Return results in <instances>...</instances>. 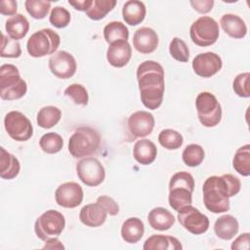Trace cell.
Wrapping results in <instances>:
<instances>
[{"label":"cell","mask_w":250,"mask_h":250,"mask_svg":"<svg viewBox=\"0 0 250 250\" xmlns=\"http://www.w3.org/2000/svg\"><path fill=\"white\" fill-rule=\"evenodd\" d=\"M136 75L143 104L148 109H157L162 104L165 90L162 65L154 61H145L139 64Z\"/></svg>","instance_id":"obj_1"},{"label":"cell","mask_w":250,"mask_h":250,"mask_svg":"<svg viewBox=\"0 0 250 250\" xmlns=\"http://www.w3.org/2000/svg\"><path fill=\"white\" fill-rule=\"evenodd\" d=\"M241 188L239 179L231 174L208 177L202 187L203 202L207 210L219 214L229 210V198Z\"/></svg>","instance_id":"obj_2"},{"label":"cell","mask_w":250,"mask_h":250,"mask_svg":"<svg viewBox=\"0 0 250 250\" xmlns=\"http://www.w3.org/2000/svg\"><path fill=\"white\" fill-rule=\"evenodd\" d=\"M100 133L90 126H80L70 136L68 151L74 158H84L96 153L101 145Z\"/></svg>","instance_id":"obj_3"},{"label":"cell","mask_w":250,"mask_h":250,"mask_svg":"<svg viewBox=\"0 0 250 250\" xmlns=\"http://www.w3.org/2000/svg\"><path fill=\"white\" fill-rule=\"evenodd\" d=\"M194 189V179L191 174L186 171L177 172L169 182V205L175 211L190 205Z\"/></svg>","instance_id":"obj_4"},{"label":"cell","mask_w":250,"mask_h":250,"mask_svg":"<svg viewBox=\"0 0 250 250\" xmlns=\"http://www.w3.org/2000/svg\"><path fill=\"white\" fill-rule=\"evenodd\" d=\"M27 92V84L21 77L19 68L11 63L0 66V97L5 101L22 98Z\"/></svg>","instance_id":"obj_5"},{"label":"cell","mask_w":250,"mask_h":250,"mask_svg":"<svg viewBox=\"0 0 250 250\" xmlns=\"http://www.w3.org/2000/svg\"><path fill=\"white\" fill-rule=\"evenodd\" d=\"M61 44L60 35L51 28H43L34 32L27 40L26 50L33 58L53 55Z\"/></svg>","instance_id":"obj_6"},{"label":"cell","mask_w":250,"mask_h":250,"mask_svg":"<svg viewBox=\"0 0 250 250\" xmlns=\"http://www.w3.org/2000/svg\"><path fill=\"white\" fill-rule=\"evenodd\" d=\"M195 107L200 123L204 127H215L222 119V106L210 92H201L195 99Z\"/></svg>","instance_id":"obj_7"},{"label":"cell","mask_w":250,"mask_h":250,"mask_svg":"<svg viewBox=\"0 0 250 250\" xmlns=\"http://www.w3.org/2000/svg\"><path fill=\"white\" fill-rule=\"evenodd\" d=\"M64 226L63 215L57 210L50 209L36 219L34 231L39 239L46 242L52 237H58L62 232Z\"/></svg>","instance_id":"obj_8"},{"label":"cell","mask_w":250,"mask_h":250,"mask_svg":"<svg viewBox=\"0 0 250 250\" xmlns=\"http://www.w3.org/2000/svg\"><path fill=\"white\" fill-rule=\"evenodd\" d=\"M219 24L211 17L202 16L192 22L189 28L191 41L200 47L211 46L219 38Z\"/></svg>","instance_id":"obj_9"},{"label":"cell","mask_w":250,"mask_h":250,"mask_svg":"<svg viewBox=\"0 0 250 250\" xmlns=\"http://www.w3.org/2000/svg\"><path fill=\"white\" fill-rule=\"evenodd\" d=\"M4 127L8 135L18 142H25L33 135V127L30 120L18 110L10 111L5 115Z\"/></svg>","instance_id":"obj_10"},{"label":"cell","mask_w":250,"mask_h":250,"mask_svg":"<svg viewBox=\"0 0 250 250\" xmlns=\"http://www.w3.org/2000/svg\"><path fill=\"white\" fill-rule=\"evenodd\" d=\"M76 173L78 179L88 187H97L105 178L104 167L99 159L93 156H87L79 160L76 164Z\"/></svg>","instance_id":"obj_11"},{"label":"cell","mask_w":250,"mask_h":250,"mask_svg":"<svg viewBox=\"0 0 250 250\" xmlns=\"http://www.w3.org/2000/svg\"><path fill=\"white\" fill-rule=\"evenodd\" d=\"M178 221L181 226L192 234L198 235L207 231L209 229V219L197 208L190 205L184 206L178 211Z\"/></svg>","instance_id":"obj_12"},{"label":"cell","mask_w":250,"mask_h":250,"mask_svg":"<svg viewBox=\"0 0 250 250\" xmlns=\"http://www.w3.org/2000/svg\"><path fill=\"white\" fill-rule=\"evenodd\" d=\"M51 72L60 79H68L72 77L77 69V63L74 57L66 51H58L53 54L48 62Z\"/></svg>","instance_id":"obj_13"},{"label":"cell","mask_w":250,"mask_h":250,"mask_svg":"<svg viewBox=\"0 0 250 250\" xmlns=\"http://www.w3.org/2000/svg\"><path fill=\"white\" fill-rule=\"evenodd\" d=\"M83 188L75 182H66L60 185L55 192L56 202L63 208H75L82 203Z\"/></svg>","instance_id":"obj_14"},{"label":"cell","mask_w":250,"mask_h":250,"mask_svg":"<svg viewBox=\"0 0 250 250\" xmlns=\"http://www.w3.org/2000/svg\"><path fill=\"white\" fill-rule=\"evenodd\" d=\"M223 66V61L219 55L213 52L200 53L192 60V68L195 74L203 78H209L218 73Z\"/></svg>","instance_id":"obj_15"},{"label":"cell","mask_w":250,"mask_h":250,"mask_svg":"<svg viewBox=\"0 0 250 250\" xmlns=\"http://www.w3.org/2000/svg\"><path fill=\"white\" fill-rule=\"evenodd\" d=\"M154 124L153 115L146 110L133 112L127 120L128 131L134 138H145L151 134Z\"/></svg>","instance_id":"obj_16"},{"label":"cell","mask_w":250,"mask_h":250,"mask_svg":"<svg viewBox=\"0 0 250 250\" xmlns=\"http://www.w3.org/2000/svg\"><path fill=\"white\" fill-rule=\"evenodd\" d=\"M158 35L150 27L143 26L137 29L133 36L134 48L142 54H151L158 46Z\"/></svg>","instance_id":"obj_17"},{"label":"cell","mask_w":250,"mask_h":250,"mask_svg":"<svg viewBox=\"0 0 250 250\" xmlns=\"http://www.w3.org/2000/svg\"><path fill=\"white\" fill-rule=\"evenodd\" d=\"M107 211L99 202L90 203L83 206L79 213V219L81 223L90 228H98L104 224Z\"/></svg>","instance_id":"obj_18"},{"label":"cell","mask_w":250,"mask_h":250,"mask_svg":"<svg viewBox=\"0 0 250 250\" xmlns=\"http://www.w3.org/2000/svg\"><path fill=\"white\" fill-rule=\"evenodd\" d=\"M132 57V47L128 41H117L109 44L106 51V60L114 67L125 66Z\"/></svg>","instance_id":"obj_19"},{"label":"cell","mask_w":250,"mask_h":250,"mask_svg":"<svg viewBox=\"0 0 250 250\" xmlns=\"http://www.w3.org/2000/svg\"><path fill=\"white\" fill-rule=\"evenodd\" d=\"M223 30L234 39H241L247 34V26L245 21L237 15L225 14L220 20Z\"/></svg>","instance_id":"obj_20"},{"label":"cell","mask_w":250,"mask_h":250,"mask_svg":"<svg viewBox=\"0 0 250 250\" xmlns=\"http://www.w3.org/2000/svg\"><path fill=\"white\" fill-rule=\"evenodd\" d=\"M157 155V148L153 142L147 139L137 141L133 146V156L142 165L151 164Z\"/></svg>","instance_id":"obj_21"},{"label":"cell","mask_w":250,"mask_h":250,"mask_svg":"<svg viewBox=\"0 0 250 250\" xmlns=\"http://www.w3.org/2000/svg\"><path fill=\"white\" fill-rule=\"evenodd\" d=\"M238 221L231 215H223L219 217L214 224L215 234L223 240L232 239L238 232Z\"/></svg>","instance_id":"obj_22"},{"label":"cell","mask_w":250,"mask_h":250,"mask_svg":"<svg viewBox=\"0 0 250 250\" xmlns=\"http://www.w3.org/2000/svg\"><path fill=\"white\" fill-rule=\"evenodd\" d=\"M146 8L144 2L139 0H129L125 2L122 8V17L129 25H138L146 17Z\"/></svg>","instance_id":"obj_23"},{"label":"cell","mask_w":250,"mask_h":250,"mask_svg":"<svg viewBox=\"0 0 250 250\" xmlns=\"http://www.w3.org/2000/svg\"><path fill=\"white\" fill-rule=\"evenodd\" d=\"M147 221L153 229L164 231L169 229L175 224V217L167 209L163 207H155L149 211Z\"/></svg>","instance_id":"obj_24"},{"label":"cell","mask_w":250,"mask_h":250,"mask_svg":"<svg viewBox=\"0 0 250 250\" xmlns=\"http://www.w3.org/2000/svg\"><path fill=\"white\" fill-rule=\"evenodd\" d=\"M145 232L143 221L137 217L128 218L121 227V236L127 243L134 244L141 240Z\"/></svg>","instance_id":"obj_25"},{"label":"cell","mask_w":250,"mask_h":250,"mask_svg":"<svg viewBox=\"0 0 250 250\" xmlns=\"http://www.w3.org/2000/svg\"><path fill=\"white\" fill-rule=\"evenodd\" d=\"M21 170L19 159L8 152L3 146L0 147V177L5 180L16 178Z\"/></svg>","instance_id":"obj_26"},{"label":"cell","mask_w":250,"mask_h":250,"mask_svg":"<svg viewBox=\"0 0 250 250\" xmlns=\"http://www.w3.org/2000/svg\"><path fill=\"white\" fill-rule=\"evenodd\" d=\"M143 248L145 250H181L183 246L174 236L154 234L145 241Z\"/></svg>","instance_id":"obj_27"},{"label":"cell","mask_w":250,"mask_h":250,"mask_svg":"<svg viewBox=\"0 0 250 250\" xmlns=\"http://www.w3.org/2000/svg\"><path fill=\"white\" fill-rule=\"evenodd\" d=\"M5 29L9 37L19 41L27 34L29 30V22L23 15L17 14L6 21Z\"/></svg>","instance_id":"obj_28"},{"label":"cell","mask_w":250,"mask_h":250,"mask_svg":"<svg viewBox=\"0 0 250 250\" xmlns=\"http://www.w3.org/2000/svg\"><path fill=\"white\" fill-rule=\"evenodd\" d=\"M62 111L59 107L54 105L43 106L39 109L36 116V122L39 127L43 129H50L58 124L61 120Z\"/></svg>","instance_id":"obj_29"},{"label":"cell","mask_w":250,"mask_h":250,"mask_svg":"<svg viewBox=\"0 0 250 250\" xmlns=\"http://www.w3.org/2000/svg\"><path fill=\"white\" fill-rule=\"evenodd\" d=\"M104 37L108 44L117 41H128L129 30L121 21H110L104 27Z\"/></svg>","instance_id":"obj_30"},{"label":"cell","mask_w":250,"mask_h":250,"mask_svg":"<svg viewBox=\"0 0 250 250\" xmlns=\"http://www.w3.org/2000/svg\"><path fill=\"white\" fill-rule=\"evenodd\" d=\"M232 167L244 177L250 175V145L247 144L237 148L232 159Z\"/></svg>","instance_id":"obj_31"},{"label":"cell","mask_w":250,"mask_h":250,"mask_svg":"<svg viewBox=\"0 0 250 250\" xmlns=\"http://www.w3.org/2000/svg\"><path fill=\"white\" fill-rule=\"evenodd\" d=\"M116 5L115 0H92L90 8L85 12L86 16L93 21L104 19Z\"/></svg>","instance_id":"obj_32"},{"label":"cell","mask_w":250,"mask_h":250,"mask_svg":"<svg viewBox=\"0 0 250 250\" xmlns=\"http://www.w3.org/2000/svg\"><path fill=\"white\" fill-rule=\"evenodd\" d=\"M41 149L49 154L58 153L63 146V140L61 135L55 132H49L44 134L39 141Z\"/></svg>","instance_id":"obj_33"},{"label":"cell","mask_w":250,"mask_h":250,"mask_svg":"<svg viewBox=\"0 0 250 250\" xmlns=\"http://www.w3.org/2000/svg\"><path fill=\"white\" fill-rule=\"evenodd\" d=\"M158 142L166 149L174 150L182 146L184 143L183 136L176 130L164 129L158 135Z\"/></svg>","instance_id":"obj_34"},{"label":"cell","mask_w":250,"mask_h":250,"mask_svg":"<svg viewBox=\"0 0 250 250\" xmlns=\"http://www.w3.org/2000/svg\"><path fill=\"white\" fill-rule=\"evenodd\" d=\"M182 158L187 166L196 167L200 165L204 159V149L197 144H190L185 147Z\"/></svg>","instance_id":"obj_35"},{"label":"cell","mask_w":250,"mask_h":250,"mask_svg":"<svg viewBox=\"0 0 250 250\" xmlns=\"http://www.w3.org/2000/svg\"><path fill=\"white\" fill-rule=\"evenodd\" d=\"M27 13L35 20H42L48 15L51 2L44 0H26L24 2Z\"/></svg>","instance_id":"obj_36"},{"label":"cell","mask_w":250,"mask_h":250,"mask_svg":"<svg viewBox=\"0 0 250 250\" xmlns=\"http://www.w3.org/2000/svg\"><path fill=\"white\" fill-rule=\"evenodd\" d=\"M64 96L69 98L75 104L87 105L89 101V96L86 88L78 83H73L66 87L63 92Z\"/></svg>","instance_id":"obj_37"},{"label":"cell","mask_w":250,"mask_h":250,"mask_svg":"<svg viewBox=\"0 0 250 250\" xmlns=\"http://www.w3.org/2000/svg\"><path fill=\"white\" fill-rule=\"evenodd\" d=\"M169 53L173 59L180 62H187L189 59L188 47L186 42L179 37H174L170 42Z\"/></svg>","instance_id":"obj_38"},{"label":"cell","mask_w":250,"mask_h":250,"mask_svg":"<svg viewBox=\"0 0 250 250\" xmlns=\"http://www.w3.org/2000/svg\"><path fill=\"white\" fill-rule=\"evenodd\" d=\"M21 55V49L19 41L11 37H8L3 33L2 39H1L0 56L2 58L16 59V58H19Z\"/></svg>","instance_id":"obj_39"},{"label":"cell","mask_w":250,"mask_h":250,"mask_svg":"<svg viewBox=\"0 0 250 250\" xmlns=\"http://www.w3.org/2000/svg\"><path fill=\"white\" fill-rule=\"evenodd\" d=\"M70 20H71L70 13L64 7H61V6H57L53 8L49 17L50 23L56 28L66 27L69 24Z\"/></svg>","instance_id":"obj_40"},{"label":"cell","mask_w":250,"mask_h":250,"mask_svg":"<svg viewBox=\"0 0 250 250\" xmlns=\"http://www.w3.org/2000/svg\"><path fill=\"white\" fill-rule=\"evenodd\" d=\"M249 72L239 73L235 76L232 82V89L234 93L241 98H249L250 91H249Z\"/></svg>","instance_id":"obj_41"},{"label":"cell","mask_w":250,"mask_h":250,"mask_svg":"<svg viewBox=\"0 0 250 250\" xmlns=\"http://www.w3.org/2000/svg\"><path fill=\"white\" fill-rule=\"evenodd\" d=\"M97 202L101 203L110 216H116L119 213V206L116 201L107 195H101L97 198Z\"/></svg>","instance_id":"obj_42"},{"label":"cell","mask_w":250,"mask_h":250,"mask_svg":"<svg viewBox=\"0 0 250 250\" xmlns=\"http://www.w3.org/2000/svg\"><path fill=\"white\" fill-rule=\"evenodd\" d=\"M189 3L192 6V8L200 14L209 13L214 6L213 0H195V1L192 0Z\"/></svg>","instance_id":"obj_43"},{"label":"cell","mask_w":250,"mask_h":250,"mask_svg":"<svg viewBox=\"0 0 250 250\" xmlns=\"http://www.w3.org/2000/svg\"><path fill=\"white\" fill-rule=\"evenodd\" d=\"M249 242H250V233L249 232H244L237 236L234 241L231 243L230 248L232 250H248L249 249Z\"/></svg>","instance_id":"obj_44"},{"label":"cell","mask_w":250,"mask_h":250,"mask_svg":"<svg viewBox=\"0 0 250 250\" xmlns=\"http://www.w3.org/2000/svg\"><path fill=\"white\" fill-rule=\"evenodd\" d=\"M17 2L14 0H2L0 2V13L4 16L17 15Z\"/></svg>","instance_id":"obj_45"},{"label":"cell","mask_w":250,"mask_h":250,"mask_svg":"<svg viewBox=\"0 0 250 250\" xmlns=\"http://www.w3.org/2000/svg\"><path fill=\"white\" fill-rule=\"evenodd\" d=\"M68 4L70 6H72L75 10L77 11H81V12H86L91 4H92V0H78V1H68Z\"/></svg>","instance_id":"obj_46"},{"label":"cell","mask_w":250,"mask_h":250,"mask_svg":"<svg viewBox=\"0 0 250 250\" xmlns=\"http://www.w3.org/2000/svg\"><path fill=\"white\" fill-rule=\"evenodd\" d=\"M43 249H64V246L57 237H52L46 241Z\"/></svg>","instance_id":"obj_47"}]
</instances>
